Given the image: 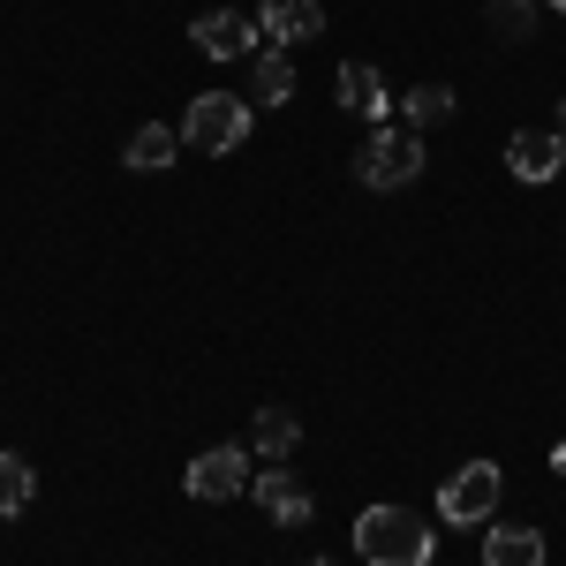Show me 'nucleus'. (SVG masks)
<instances>
[{"label": "nucleus", "mask_w": 566, "mask_h": 566, "mask_svg": "<svg viewBox=\"0 0 566 566\" xmlns=\"http://www.w3.org/2000/svg\"><path fill=\"white\" fill-rule=\"evenodd\" d=\"M355 552H363L370 566H431L438 536L423 528V514H408V506H363Z\"/></svg>", "instance_id": "obj_1"}, {"label": "nucleus", "mask_w": 566, "mask_h": 566, "mask_svg": "<svg viewBox=\"0 0 566 566\" xmlns=\"http://www.w3.org/2000/svg\"><path fill=\"white\" fill-rule=\"evenodd\" d=\"M416 175H423L416 129H378L363 151H355V181H363V189H408Z\"/></svg>", "instance_id": "obj_2"}, {"label": "nucleus", "mask_w": 566, "mask_h": 566, "mask_svg": "<svg viewBox=\"0 0 566 566\" xmlns=\"http://www.w3.org/2000/svg\"><path fill=\"white\" fill-rule=\"evenodd\" d=\"M250 136V106L234 98V91H205V98H189V114H181V144H197V151H234Z\"/></svg>", "instance_id": "obj_3"}, {"label": "nucleus", "mask_w": 566, "mask_h": 566, "mask_svg": "<svg viewBox=\"0 0 566 566\" xmlns=\"http://www.w3.org/2000/svg\"><path fill=\"white\" fill-rule=\"evenodd\" d=\"M438 506H446V522L453 528H476L499 514V461H469V469H453V483L438 491Z\"/></svg>", "instance_id": "obj_4"}, {"label": "nucleus", "mask_w": 566, "mask_h": 566, "mask_svg": "<svg viewBox=\"0 0 566 566\" xmlns=\"http://www.w3.org/2000/svg\"><path fill=\"white\" fill-rule=\"evenodd\" d=\"M181 491H189L197 506H219V499L250 491V453H242V446H212V453H197L189 476H181Z\"/></svg>", "instance_id": "obj_5"}, {"label": "nucleus", "mask_w": 566, "mask_h": 566, "mask_svg": "<svg viewBox=\"0 0 566 566\" xmlns=\"http://www.w3.org/2000/svg\"><path fill=\"white\" fill-rule=\"evenodd\" d=\"M506 167H514V181H552L566 167V136L559 129H514L506 136Z\"/></svg>", "instance_id": "obj_6"}, {"label": "nucleus", "mask_w": 566, "mask_h": 566, "mask_svg": "<svg viewBox=\"0 0 566 566\" xmlns=\"http://www.w3.org/2000/svg\"><path fill=\"white\" fill-rule=\"evenodd\" d=\"M189 45H197V53H212V61H242V53L258 45V15L212 8V15H197V23H189Z\"/></svg>", "instance_id": "obj_7"}, {"label": "nucleus", "mask_w": 566, "mask_h": 566, "mask_svg": "<svg viewBox=\"0 0 566 566\" xmlns=\"http://www.w3.org/2000/svg\"><path fill=\"white\" fill-rule=\"evenodd\" d=\"M258 31L272 45H310V39H325V8H317V0H264Z\"/></svg>", "instance_id": "obj_8"}, {"label": "nucleus", "mask_w": 566, "mask_h": 566, "mask_svg": "<svg viewBox=\"0 0 566 566\" xmlns=\"http://www.w3.org/2000/svg\"><path fill=\"white\" fill-rule=\"evenodd\" d=\"M250 491H258V506H264L280 528H303V522H310V491L287 476V469H264V476H250Z\"/></svg>", "instance_id": "obj_9"}, {"label": "nucleus", "mask_w": 566, "mask_h": 566, "mask_svg": "<svg viewBox=\"0 0 566 566\" xmlns=\"http://www.w3.org/2000/svg\"><path fill=\"white\" fill-rule=\"evenodd\" d=\"M340 106L363 114V122H386V76H378L370 61H348V69H340Z\"/></svg>", "instance_id": "obj_10"}, {"label": "nucleus", "mask_w": 566, "mask_h": 566, "mask_svg": "<svg viewBox=\"0 0 566 566\" xmlns=\"http://www.w3.org/2000/svg\"><path fill=\"white\" fill-rule=\"evenodd\" d=\"M181 151V129H159V122H144V129L122 144V167H136V175H159V167H175Z\"/></svg>", "instance_id": "obj_11"}, {"label": "nucleus", "mask_w": 566, "mask_h": 566, "mask_svg": "<svg viewBox=\"0 0 566 566\" xmlns=\"http://www.w3.org/2000/svg\"><path fill=\"white\" fill-rule=\"evenodd\" d=\"M483 566H544V536L536 528H483Z\"/></svg>", "instance_id": "obj_12"}, {"label": "nucleus", "mask_w": 566, "mask_h": 566, "mask_svg": "<svg viewBox=\"0 0 566 566\" xmlns=\"http://www.w3.org/2000/svg\"><path fill=\"white\" fill-rule=\"evenodd\" d=\"M250 91H258V106H287V98H295V61H287V53H258Z\"/></svg>", "instance_id": "obj_13"}, {"label": "nucleus", "mask_w": 566, "mask_h": 566, "mask_svg": "<svg viewBox=\"0 0 566 566\" xmlns=\"http://www.w3.org/2000/svg\"><path fill=\"white\" fill-rule=\"evenodd\" d=\"M295 446H303V423H295L287 408H258V453L264 461H287Z\"/></svg>", "instance_id": "obj_14"}, {"label": "nucleus", "mask_w": 566, "mask_h": 566, "mask_svg": "<svg viewBox=\"0 0 566 566\" xmlns=\"http://www.w3.org/2000/svg\"><path fill=\"white\" fill-rule=\"evenodd\" d=\"M400 114H408V129H438V122H453V91L446 84H416L400 98Z\"/></svg>", "instance_id": "obj_15"}, {"label": "nucleus", "mask_w": 566, "mask_h": 566, "mask_svg": "<svg viewBox=\"0 0 566 566\" xmlns=\"http://www.w3.org/2000/svg\"><path fill=\"white\" fill-rule=\"evenodd\" d=\"M39 499V476H31V461L23 453H0V514H23Z\"/></svg>", "instance_id": "obj_16"}, {"label": "nucleus", "mask_w": 566, "mask_h": 566, "mask_svg": "<svg viewBox=\"0 0 566 566\" xmlns=\"http://www.w3.org/2000/svg\"><path fill=\"white\" fill-rule=\"evenodd\" d=\"M491 31L514 39V45H528L536 39V0H491Z\"/></svg>", "instance_id": "obj_17"}, {"label": "nucleus", "mask_w": 566, "mask_h": 566, "mask_svg": "<svg viewBox=\"0 0 566 566\" xmlns=\"http://www.w3.org/2000/svg\"><path fill=\"white\" fill-rule=\"evenodd\" d=\"M559 136H566V98H559Z\"/></svg>", "instance_id": "obj_18"}, {"label": "nucleus", "mask_w": 566, "mask_h": 566, "mask_svg": "<svg viewBox=\"0 0 566 566\" xmlns=\"http://www.w3.org/2000/svg\"><path fill=\"white\" fill-rule=\"evenodd\" d=\"M310 566H333V559H310Z\"/></svg>", "instance_id": "obj_19"}, {"label": "nucleus", "mask_w": 566, "mask_h": 566, "mask_svg": "<svg viewBox=\"0 0 566 566\" xmlns=\"http://www.w3.org/2000/svg\"><path fill=\"white\" fill-rule=\"evenodd\" d=\"M552 8H566V0H552Z\"/></svg>", "instance_id": "obj_20"}]
</instances>
